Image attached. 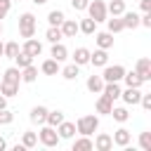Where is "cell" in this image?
I'll return each mask as SVG.
<instances>
[{
  "label": "cell",
  "instance_id": "1",
  "mask_svg": "<svg viewBox=\"0 0 151 151\" xmlns=\"http://www.w3.org/2000/svg\"><path fill=\"white\" fill-rule=\"evenodd\" d=\"M97 130H99V116H94V113L80 116V118L76 120V132H78V134H87V137H92Z\"/></svg>",
  "mask_w": 151,
  "mask_h": 151
},
{
  "label": "cell",
  "instance_id": "2",
  "mask_svg": "<svg viewBox=\"0 0 151 151\" xmlns=\"http://www.w3.org/2000/svg\"><path fill=\"white\" fill-rule=\"evenodd\" d=\"M85 9H87V17H90V19H94L97 24H101V21H106V19H109L106 2H104V0H90Z\"/></svg>",
  "mask_w": 151,
  "mask_h": 151
},
{
  "label": "cell",
  "instance_id": "3",
  "mask_svg": "<svg viewBox=\"0 0 151 151\" xmlns=\"http://www.w3.org/2000/svg\"><path fill=\"white\" fill-rule=\"evenodd\" d=\"M35 17H33V12H24L21 17H19V35L26 40V38H33L35 35Z\"/></svg>",
  "mask_w": 151,
  "mask_h": 151
},
{
  "label": "cell",
  "instance_id": "4",
  "mask_svg": "<svg viewBox=\"0 0 151 151\" xmlns=\"http://www.w3.org/2000/svg\"><path fill=\"white\" fill-rule=\"evenodd\" d=\"M38 142L42 144V146H47V149H54L61 139H59V134H57V127H52V125H42L40 127V132H38Z\"/></svg>",
  "mask_w": 151,
  "mask_h": 151
},
{
  "label": "cell",
  "instance_id": "5",
  "mask_svg": "<svg viewBox=\"0 0 151 151\" xmlns=\"http://www.w3.org/2000/svg\"><path fill=\"white\" fill-rule=\"evenodd\" d=\"M104 68V73H101V78H104V83H120L123 80V76H125V66H120V64H113V66H101Z\"/></svg>",
  "mask_w": 151,
  "mask_h": 151
},
{
  "label": "cell",
  "instance_id": "6",
  "mask_svg": "<svg viewBox=\"0 0 151 151\" xmlns=\"http://www.w3.org/2000/svg\"><path fill=\"white\" fill-rule=\"evenodd\" d=\"M111 139H113V146L127 149V146H130V142H132V132H130L127 127H118V130L111 134Z\"/></svg>",
  "mask_w": 151,
  "mask_h": 151
},
{
  "label": "cell",
  "instance_id": "7",
  "mask_svg": "<svg viewBox=\"0 0 151 151\" xmlns=\"http://www.w3.org/2000/svg\"><path fill=\"white\" fill-rule=\"evenodd\" d=\"M139 97H142V90L139 87H125V90H120V99H123L125 106L139 104Z\"/></svg>",
  "mask_w": 151,
  "mask_h": 151
},
{
  "label": "cell",
  "instance_id": "8",
  "mask_svg": "<svg viewBox=\"0 0 151 151\" xmlns=\"http://www.w3.org/2000/svg\"><path fill=\"white\" fill-rule=\"evenodd\" d=\"M134 71L139 73V78H142L144 83H149V80H151V59H149V57H142V59H137V66H134Z\"/></svg>",
  "mask_w": 151,
  "mask_h": 151
},
{
  "label": "cell",
  "instance_id": "9",
  "mask_svg": "<svg viewBox=\"0 0 151 151\" xmlns=\"http://www.w3.org/2000/svg\"><path fill=\"white\" fill-rule=\"evenodd\" d=\"M57 134H59V139H73L76 137V123H71V120L64 118L57 125Z\"/></svg>",
  "mask_w": 151,
  "mask_h": 151
},
{
  "label": "cell",
  "instance_id": "10",
  "mask_svg": "<svg viewBox=\"0 0 151 151\" xmlns=\"http://www.w3.org/2000/svg\"><path fill=\"white\" fill-rule=\"evenodd\" d=\"M21 50H24V52H28V54L35 59V57H40V54H42V42H40V40H35V38H26V40H24V45H21Z\"/></svg>",
  "mask_w": 151,
  "mask_h": 151
},
{
  "label": "cell",
  "instance_id": "11",
  "mask_svg": "<svg viewBox=\"0 0 151 151\" xmlns=\"http://www.w3.org/2000/svg\"><path fill=\"white\" fill-rule=\"evenodd\" d=\"M90 64L92 66H106L109 64V50H101V47H97L94 52H90Z\"/></svg>",
  "mask_w": 151,
  "mask_h": 151
},
{
  "label": "cell",
  "instance_id": "12",
  "mask_svg": "<svg viewBox=\"0 0 151 151\" xmlns=\"http://www.w3.org/2000/svg\"><path fill=\"white\" fill-rule=\"evenodd\" d=\"M47 111H50L47 106H40V104H38V106H33V109H31V113H28V118H31V123H33V125H45V118H47Z\"/></svg>",
  "mask_w": 151,
  "mask_h": 151
},
{
  "label": "cell",
  "instance_id": "13",
  "mask_svg": "<svg viewBox=\"0 0 151 151\" xmlns=\"http://www.w3.org/2000/svg\"><path fill=\"white\" fill-rule=\"evenodd\" d=\"M92 144H94L97 151H111V149H113V139H111V134H106V132H99Z\"/></svg>",
  "mask_w": 151,
  "mask_h": 151
},
{
  "label": "cell",
  "instance_id": "14",
  "mask_svg": "<svg viewBox=\"0 0 151 151\" xmlns=\"http://www.w3.org/2000/svg\"><path fill=\"white\" fill-rule=\"evenodd\" d=\"M94 42H97V47H101V50H111V47H113V33H109V31L94 33Z\"/></svg>",
  "mask_w": 151,
  "mask_h": 151
},
{
  "label": "cell",
  "instance_id": "15",
  "mask_svg": "<svg viewBox=\"0 0 151 151\" xmlns=\"http://www.w3.org/2000/svg\"><path fill=\"white\" fill-rule=\"evenodd\" d=\"M78 33H85V35H94V33H97V21H94V19H90V17L80 19V21H78Z\"/></svg>",
  "mask_w": 151,
  "mask_h": 151
},
{
  "label": "cell",
  "instance_id": "16",
  "mask_svg": "<svg viewBox=\"0 0 151 151\" xmlns=\"http://www.w3.org/2000/svg\"><path fill=\"white\" fill-rule=\"evenodd\" d=\"M50 57H52V59H57L59 64H61L64 59H68V50H66V45H64V42H52Z\"/></svg>",
  "mask_w": 151,
  "mask_h": 151
},
{
  "label": "cell",
  "instance_id": "17",
  "mask_svg": "<svg viewBox=\"0 0 151 151\" xmlns=\"http://www.w3.org/2000/svg\"><path fill=\"white\" fill-rule=\"evenodd\" d=\"M59 28H61L64 38H76V33H78V21H76V19H64Z\"/></svg>",
  "mask_w": 151,
  "mask_h": 151
},
{
  "label": "cell",
  "instance_id": "18",
  "mask_svg": "<svg viewBox=\"0 0 151 151\" xmlns=\"http://www.w3.org/2000/svg\"><path fill=\"white\" fill-rule=\"evenodd\" d=\"M85 87H87L92 94H99V92H101V87H104V78H101V76H87Z\"/></svg>",
  "mask_w": 151,
  "mask_h": 151
},
{
  "label": "cell",
  "instance_id": "19",
  "mask_svg": "<svg viewBox=\"0 0 151 151\" xmlns=\"http://www.w3.org/2000/svg\"><path fill=\"white\" fill-rule=\"evenodd\" d=\"M101 94H106L111 101L120 99V83H104V87H101Z\"/></svg>",
  "mask_w": 151,
  "mask_h": 151
},
{
  "label": "cell",
  "instance_id": "20",
  "mask_svg": "<svg viewBox=\"0 0 151 151\" xmlns=\"http://www.w3.org/2000/svg\"><path fill=\"white\" fill-rule=\"evenodd\" d=\"M94 106H97V113L109 116V113H111V109H113V101H111L106 94H101V92H99V97H97V104H94Z\"/></svg>",
  "mask_w": 151,
  "mask_h": 151
},
{
  "label": "cell",
  "instance_id": "21",
  "mask_svg": "<svg viewBox=\"0 0 151 151\" xmlns=\"http://www.w3.org/2000/svg\"><path fill=\"white\" fill-rule=\"evenodd\" d=\"M40 71H42L45 76H57V73H59L61 68H59V61L50 57V59H45V61L40 64Z\"/></svg>",
  "mask_w": 151,
  "mask_h": 151
},
{
  "label": "cell",
  "instance_id": "22",
  "mask_svg": "<svg viewBox=\"0 0 151 151\" xmlns=\"http://www.w3.org/2000/svg\"><path fill=\"white\" fill-rule=\"evenodd\" d=\"M92 149H94V144L87 134H80L78 139H73V151H92Z\"/></svg>",
  "mask_w": 151,
  "mask_h": 151
},
{
  "label": "cell",
  "instance_id": "23",
  "mask_svg": "<svg viewBox=\"0 0 151 151\" xmlns=\"http://www.w3.org/2000/svg\"><path fill=\"white\" fill-rule=\"evenodd\" d=\"M120 19H123V26H125V28H137V26H139V14H137V12H127V9H125V12L120 14Z\"/></svg>",
  "mask_w": 151,
  "mask_h": 151
},
{
  "label": "cell",
  "instance_id": "24",
  "mask_svg": "<svg viewBox=\"0 0 151 151\" xmlns=\"http://www.w3.org/2000/svg\"><path fill=\"white\" fill-rule=\"evenodd\" d=\"M73 64H78V66L90 64V50H87V47H76V52H73Z\"/></svg>",
  "mask_w": 151,
  "mask_h": 151
},
{
  "label": "cell",
  "instance_id": "25",
  "mask_svg": "<svg viewBox=\"0 0 151 151\" xmlns=\"http://www.w3.org/2000/svg\"><path fill=\"white\" fill-rule=\"evenodd\" d=\"M123 80H125V87H142V85H144V80L139 78L137 71H125Z\"/></svg>",
  "mask_w": 151,
  "mask_h": 151
},
{
  "label": "cell",
  "instance_id": "26",
  "mask_svg": "<svg viewBox=\"0 0 151 151\" xmlns=\"http://www.w3.org/2000/svg\"><path fill=\"white\" fill-rule=\"evenodd\" d=\"M12 61H14V66H17V68H26V66H31V64H33V57H31L28 52L19 50V54H17Z\"/></svg>",
  "mask_w": 151,
  "mask_h": 151
},
{
  "label": "cell",
  "instance_id": "27",
  "mask_svg": "<svg viewBox=\"0 0 151 151\" xmlns=\"http://www.w3.org/2000/svg\"><path fill=\"white\" fill-rule=\"evenodd\" d=\"M0 94H5L7 99L19 94V83H7V80H0Z\"/></svg>",
  "mask_w": 151,
  "mask_h": 151
},
{
  "label": "cell",
  "instance_id": "28",
  "mask_svg": "<svg viewBox=\"0 0 151 151\" xmlns=\"http://www.w3.org/2000/svg\"><path fill=\"white\" fill-rule=\"evenodd\" d=\"M109 116H113V120H116V123H127L130 111H127V106H113Z\"/></svg>",
  "mask_w": 151,
  "mask_h": 151
},
{
  "label": "cell",
  "instance_id": "29",
  "mask_svg": "<svg viewBox=\"0 0 151 151\" xmlns=\"http://www.w3.org/2000/svg\"><path fill=\"white\" fill-rule=\"evenodd\" d=\"M59 73H61V76H64V78H66V80H76V78H78V76H80V66H78V64H73V61H71V64H68V66H64V68H61V71H59Z\"/></svg>",
  "mask_w": 151,
  "mask_h": 151
},
{
  "label": "cell",
  "instance_id": "30",
  "mask_svg": "<svg viewBox=\"0 0 151 151\" xmlns=\"http://www.w3.org/2000/svg\"><path fill=\"white\" fill-rule=\"evenodd\" d=\"M2 80H7V83H21V68H17V66H9V68H5V73H2Z\"/></svg>",
  "mask_w": 151,
  "mask_h": 151
},
{
  "label": "cell",
  "instance_id": "31",
  "mask_svg": "<svg viewBox=\"0 0 151 151\" xmlns=\"http://www.w3.org/2000/svg\"><path fill=\"white\" fill-rule=\"evenodd\" d=\"M106 12H109L111 17H120V14L125 12V0H111V2L106 5Z\"/></svg>",
  "mask_w": 151,
  "mask_h": 151
},
{
  "label": "cell",
  "instance_id": "32",
  "mask_svg": "<svg viewBox=\"0 0 151 151\" xmlns=\"http://www.w3.org/2000/svg\"><path fill=\"white\" fill-rule=\"evenodd\" d=\"M106 31H109V33H120V31H125L123 19H120V17H111V19H106Z\"/></svg>",
  "mask_w": 151,
  "mask_h": 151
},
{
  "label": "cell",
  "instance_id": "33",
  "mask_svg": "<svg viewBox=\"0 0 151 151\" xmlns=\"http://www.w3.org/2000/svg\"><path fill=\"white\" fill-rule=\"evenodd\" d=\"M19 42L17 40H9V42H5V47H2V57H7V59H14L17 54H19Z\"/></svg>",
  "mask_w": 151,
  "mask_h": 151
},
{
  "label": "cell",
  "instance_id": "34",
  "mask_svg": "<svg viewBox=\"0 0 151 151\" xmlns=\"http://www.w3.org/2000/svg\"><path fill=\"white\" fill-rule=\"evenodd\" d=\"M35 80H38V68L33 64L21 68V83H35Z\"/></svg>",
  "mask_w": 151,
  "mask_h": 151
},
{
  "label": "cell",
  "instance_id": "35",
  "mask_svg": "<svg viewBox=\"0 0 151 151\" xmlns=\"http://www.w3.org/2000/svg\"><path fill=\"white\" fill-rule=\"evenodd\" d=\"M21 144H24L26 149H35V146H38V132L26 130V132L21 134Z\"/></svg>",
  "mask_w": 151,
  "mask_h": 151
},
{
  "label": "cell",
  "instance_id": "36",
  "mask_svg": "<svg viewBox=\"0 0 151 151\" xmlns=\"http://www.w3.org/2000/svg\"><path fill=\"white\" fill-rule=\"evenodd\" d=\"M45 38H47V42L52 45V42H61L64 33H61V28H59V26H50V28H47V33H45Z\"/></svg>",
  "mask_w": 151,
  "mask_h": 151
},
{
  "label": "cell",
  "instance_id": "37",
  "mask_svg": "<svg viewBox=\"0 0 151 151\" xmlns=\"http://www.w3.org/2000/svg\"><path fill=\"white\" fill-rule=\"evenodd\" d=\"M61 120H64V111H59V109H54V111H47V118H45V123H47V125L57 127Z\"/></svg>",
  "mask_w": 151,
  "mask_h": 151
},
{
  "label": "cell",
  "instance_id": "38",
  "mask_svg": "<svg viewBox=\"0 0 151 151\" xmlns=\"http://www.w3.org/2000/svg\"><path fill=\"white\" fill-rule=\"evenodd\" d=\"M64 19H66V14H64L61 9H52V12L47 14V24H50V26H61Z\"/></svg>",
  "mask_w": 151,
  "mask_h": 151
},
{
  "label": "cell",
  "instance_id": "39",
  "mask_svg": "<svg viewBox=\"0 0 151 151\" xmlns=\"http://www.w3.org/2000/svg\"><path fill=\"white\" fill-rule=\"evenodd\" d=\"M139 146L144 151H151V132H142L139 134Z\"/></svg>",
  "mask_w": 151,
  "mask_h": 151
},
{
  "label": "cell",
  "instance_id": "40",
  "mask_svg": "<svg viewBox=\"0 0 151 151\" xmlns=\"http://www.w3.org/2000/svg\"><path fill=\"white\" fill-rule=\"evenodd\" d=\"M14 120V113L9 109H0V125H9Z\"/></svg>",
  "mask_w": 151,
  "mask_h": 151
},
{
  "label": "cell",
  "instance_id": "41",
  "mask_svg": "<svg viewBox=\"0 0 151 151\" xmlns=\"http://www.w3.org/2000/svg\"><path fill=\"white\" fill-rule=\"evenodd\" d=\"M9 9H12V0H0V21L9 14Z\"/></svg>",
  "mask_w": 151,
  "mask_h": 151
},
{
  "label": "cell",
  "instance_id": "42",
  "mask_svg": "<svg viewBox=\"0 0 151 151\" xmlns=\"http://www.w3.org/2000/svg\"><path fill=\"white\" fill-rule=\"evenodd\" d=\"M139 104H142V109H144V111H151V94L142 92V97H139Z\"/></svg>",
  "mask_w": 151,
  "mask_h": 151
},
{
  "label": "cell",
  "instance_id": "43",
  "mask_svg": "<svg viewBox=\"0 0 151 151\" xmlns=\"http://www.w3.org/2000/svg\"><path fill=\"white\" fill-rule=\"evenodd\" d=\"M139 26H144V28H151V12H144V14L139 17Z\"/></svg>",
  "mask_w": 151,
  "mask_h": 151
},
{
  "label": "cell",
  "instance_id": "44",
  "mask_svg": "<svg viewBox=\"0 0 151 151\" xmlns=\"http://www.w3.org/2000/svg\"><path fill=\"white\" fill-rule=\"evenodd\" d=\"M87 2H90V0H71V7H73L76 12H83V9L87 7Z\"/></svg>",
  "mask_w": 151,
  "mask_h": 151
},
{
  "label": "cell",
  "instance_id": "45",
  "mask_svg": "<svg viewBox=\"0 0 151 151\" xmlns=\"http://www.w3.org/2000/svg\"><path fill=\"white\" fill-rule=\"evenodd\" d=\"M139 7L142 12H151V0H139Z\"/></svg>",
  "mask_w": 151,
  "mask_h": 151
},
{
  "label": "cell",
  "instance_id": "46",
  "mask_svg": "<svg viewBox=\"0 0 151 151\" xmlns=\"http://www.w3.org/2000/svg\"><path fill=\"white\" fill-rule=\"evenodd\" d=\"M0 109H7V97L0 94Z\"/></svg>",
  "mask_w": 151,
  "mask_h": 151
},
{
  "label": "cell",
  "instance_id": "47",
  "mask_svg": "<svg viewBox=\"0 0 151 151\" xmlns=\"http://www.w3.org/2000/svg\"><path fill=\"white\" fill-rule=\"evenodd\" d=\"M7 149V142H5V137H0V151H5Z\"/></svg>",
  "mask_w": 151,
  "mask_h": 151
},
{
  "label": "cell",
  "instance_id": "48",
  "mask_svg": "<svg viewBox=\"0 0 151 151\" xmlns=\"http://www.w3.org/2000/svg\"><path fill=\"white\" fill-rule=\"evenodd\" d=\"M31 2H33V5H45L47 0H31Z\"/></svg>",
  "mask_w": 151,
  "mask_h": 151
},
{
  "label": "cell",
  "instance_id": "49",
  "mask_svg": "<svg viewBox=\"0 0 151 151\" xmlns=\"http://www.w3.org/2000/svg\"><path fill=\"white\" fill-rule=\"evenodd\" d=\"M2 47H5V42H2V40H0V57H2Z\"/></svg>",
  "mask_w": 151,
  "mask_h": 151
},
{
  "label": "cell",
  "instance_id": "50",
  "mask_svg": "<svg viewBox=\"0 0 151 151\" xmlns=\"http://www.w3.org/2000/svg\"><path fill=\"white\" fill-rule=\"evenodd\" d=\"M2 31H5V26H2V21H0V35H2Z\"/></svg>",
  "mask_w": 151,
  "mask_h": 151
},
{
  "label": "cell",
  "instance_id": "51",
  "mask_svg": "<svg viewBox=\"0 0 151 151\" xmlns=\"http://www.w3.org/2000/svg\"><path fill=\"white\" fill-rule=\"evenodd\" d=\"M12 2H14V0H12Z\"/></svg>",
  "mask_w": 151,
  "mask_h": 151
}]
</instances>
